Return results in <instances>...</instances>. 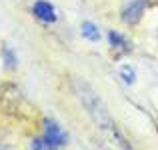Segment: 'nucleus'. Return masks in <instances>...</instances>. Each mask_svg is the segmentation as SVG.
I'll return each instance as SVG.
<instances>
[{
	"label": "nucleus",
	"instance_id": "nucleus-8",
	"mask_svg": "<svg viewBox=\"0 0 158 150\" xmlns=\"http://www.w3.org/2000/svg\"><path fill=\"white\" fill-rule=\"evenodd\" d=\"M120 78H122V82L126 86H132L136 82V70H134V66L124 64L122 68H120Z\"/></svg>",
	"mask_w": 158,
	"mask_h": 150
},
{
	"label": "nucleus",
	"instance_id": "nucleus-10",
	"mask_svg": "<svg viewBox=\"0 0 158 150\" xmlns=\"http://www.w3.org/2000/svg\"><path fill=\"white\" fill-rule=\"evenodd\" d=\"M0 150H16V148H12V146H2V144H0Z\"/></svg>",
	"mask_w": 158,
	"mask_h": 150
},
{
	"label": "nucleus",
	"instance_id": "nucleus-2",
	"mask_svg": "<svg viewBox=\"0 0 158 150\" xmlns=\"http://www.w3.org/2000/svg\"><path fill=\"white\" fill-rule=\"evenodd\" d=\"M42 138L46 140L50 146L62 148V146L68 144L70 136H68V132H66L54 118H46V120H44V134H42Z\"/></svg>",
	"mask_w": 158,
	"mask_h": 150
},
{
	"label": "nucleus",
	"instance_id": "nucleus-6",
	"mask_svg": "<svg viewBox=\"0 0 158 150\" xmlns=\"http://www.w3.org/2000/svg\"><path fill=\"white\" fill-rule=\"evenodd\" d=\"M80 32H82V36H84L86 40H90V42H98L100 40V30H98V26L94 22H82V26H80Z\"/></svg>",
	"mask_w": 158,
	"mask_h": 150
},
{
	"label": "nucleus",
	"instance_id": "nucleus-3",
	"mask_svg": "<svg viewBox=\"0 0 158 150\" xmlns=\"http://www.w3.org/2000/svg\"><path fill=\"white\" fill-rule=\"evenodd\" d=\"M32 14L42 24H54L58 20L56 8H54V4H50L48 0H36V2L32 4Z\"/></svg>",
	"mask_w": 158,
	"mask_h": 150
},
{
	"label": "nucleus",
	"instance_id": "nucleus-4",
	"mask_svg": "<svg viewBox=\"0 0 158 150\" xmlns=\"http://www.w3.org/2000/svg\"><path fill=\"white\" fill-rule=\"evenodd\" d=\"M146 4L148 0H130L122 12V20L126 24H138V20L142 18L144 10H146Z\"/></svg>",
	"mask_w": 158,
	"mask_h": 150
},
{
	"label": "nucleus",
	"instance_id": "nucleus-7",
	"mask_svg": "<svg viewBox=\"0 0 158 150\" xmlns=\"http://www.w3.org/2000/svg\"><path fill=\"white\" fill-rule=\"evenodd\" d=\"M2 64H4L6 70H14L16 66H18V56H16V52L10 46L2 48Z\"/></svg>",
	"mask_w": 158,
	"mask_h": 150
},
{
	"label": "nucleus",
	"instance_id": "nucleus-5",
	"mask_svg": "<svg viewBox=\"0 0 158 150\" xmlns=\"http://www.w3.org/2000/svg\"><path fill=\"white\" fill-rule=\"evenodd\" d=\"M108 44H110L112 50H116V52H122V54H126V52H130V50H132L130 42H128V38H126L124 34H120L118 30H110V32H108Z\"/></svg>",
	"mask_w": 158,
	"mask_h": 150
},
{
	"label": "nucleus",
	"instance_id": "nucleus-1",
	"mask_svg": "<svg viewBox=\"0 0 158 150\" xmlns=\"http://www.w3.org/2000/svg\"><path fill=\"white\" fill-rule=\"evenodd\" d=\"M74 92H76L80 104L84 106V110L88 112V116L102 128V130H108V132H112V134L118 132V126H116L112 114L108 112L104 100L98 96V92L88 84V82L76 78V80H74Z\"/></svg>",
	"mask_w": 158,
	"mask_h": 150
},
{
	"label": "nucleus",
	"instance_id": "nucleus-9",
	"mask_svg": "<svg viewBox=\"0 0 158 150\" xmlns=\"http://www.w3.org/2000/svg\"><path fill=\"white\" fill-rule=\"evenodd\" d=\"M30 150H58V148L50 146V144H48L46 140L42 138V136H38V138H34V140L30 142Z\"/></svg>",
	"mask_w": 158,
	"mask_h": 150
}]
</instances>
